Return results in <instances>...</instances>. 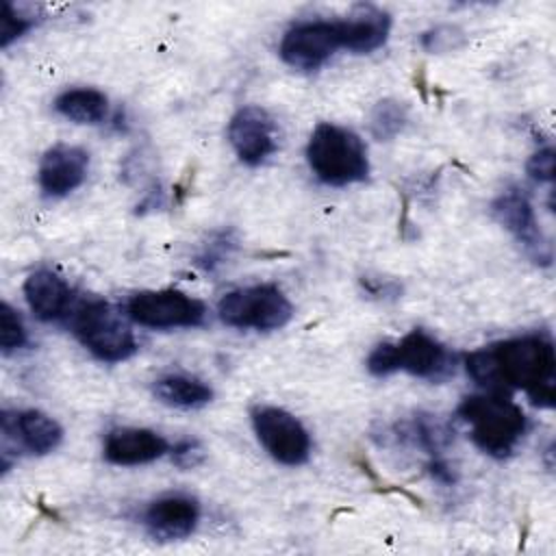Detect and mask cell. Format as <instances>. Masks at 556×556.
Instances as JSON below:
<instances>
[{"mask_svg":"<svg viewBox=\"0 0 556 556\" xmlns=\"http://www.w3.org/2000/svg\"><path fill=\"white\" fill-rule=\"evenodd\" d=\"M465 369L486 393L508 395V391L519 389L534 406H554L556 352L545 334H521L473 350L465 356Z\"/></svg>","mask_w":556,"mask_h":556,"instance_id":"1","label":"cell"},{"mask_svg":"<svg viewBox=\"0 0 556 556\" xmlns=\"http://www.w3.org/2000/svg\"><path fill=\"white\" fill-rule=\"evenodd\" d=\"M458 417L469 426L473 445L493 458H508L528 430L523 410L502 393L463 397Z\"/></svg>","mask_w":556,"mask_h":556,"instance_id":"2","label":"cell"},{"mask_svg":"<svg viewBox=\"0 0 556 556\" xmlns=\"http://www.w3.org/2000/svg\"><path fill=\"white\" fill-rule=\"evenodd\" d=\"M311 172L330 187H348L369 176L367 148L361 137L332 122H321L311 132L306 146Z\"/></svg>","mask_w":556,"mask_h":556,"instance_id":"3","label":"cell"},{"mask_svg":"<svg viewBox=\"0 0 556 556\" xmlns=\"http://www.w3.org/2000/svg\"><path fill=\"white\" fill-rule=\"evenodd\" d=\"M126 319L100 298L76 300L67 317L74 337L104 363H122L137 352V339Z\"/></svg>","mask_w":556,"mask_h":556,"instance_id":"4","label":"cell"},{"mask_svg":"<svg viewBox=\"0 0 556 556\" xmlns=\"http://www.w3.org/2000/svg\"><path fill=\"white\" fill-rule=\"evenodd\" d=\"M217 315L230 328L267 332L287 326L293 306L278 285L265 282L228 291L217 304Z\"/></svg>","mask_w":556,"mask_h":556,"instance_id":"5","label":"cell"},{"mask_svg":"<svg viewBox=\"0 0 556 556\" xmlns=\"http://www.w3.org/2000/svg\"><path fill=\"white\" fill-rule=\"evenodd\" d=\"M124 313L143 328L174 330L200 326L206 317V306L180 289H148L132 293L126 300Z\"/></svg>","mask_w":556,"mask_h":556,"instance_id":"6","label":"cell"},{"mask_svg":"<svg viewBox=\"0 0 556 556\" xmlns=\"http://www.w3.org/2000/svg\"><path fill=\"white\" fill-rule=\"evenodd\" d=\"M250 417L258 443L276 463L298 467L308 460L311 434L295 415L278 406H256Z\"/></svg>","mask_w":556,"mask_h":556,"instance_id":"7","label":"cell"},{"mask_svg":"<svg viewBox=\"0 0 556 556\" xmlns=\"http://www.w3.org/2000/svg\"><path fill=\"white\" fill-rule=\"evenodd\" d=\"M339 48H343V41L337 20H304L285 33L280 41V56L295 70L313 72L319 70Z\"/></svg>","mask_w":556,"mask_h":556,"instance_id":"8","label":"cell"},{"mask_svg":"<svg viewBox=\"0 0 556 556\" xmlns=\"http://www.w3.org/2000/svg\"><path fill=\"white\" fill-rule=\"evenodd\" d=\"M493 217L515 237V241L541 265L552 263V248L536 222L530 198L519 187L504 189L491 204Z\"/></svg>","mask_w":556,"mask_h":556,"instance_id":"9","label":"cell"},{"mask_svg":"<svg viewBox=\"0 0 556 556\" xmlns=\"http://www.w3.org/2000/svg\"><path fill=\"white\" fill-rule=\"evenodd\" d=\"M228 141L241 163L263 165L278 150V124L263 106H243L228 122Z\"/></svg>","mask_w":556,"mask_h":556,"instance_id":"10","label":"cell"},{"mask_svg":"<svg viewBox=\"0 0 556 556\" xmlns=\"http://www.w3.org/2000/svg\"><path fill=\"white\" fill-rule=\"evenodd\" d=\"M395 371H406L424 380H445L454 374L456 356L432 334L421 328L410 330L393 343Z\"/></svg>","mask_w":556,"mask_h":556,"instance_id":"11","label":"cell"},{"mask_svg":"<svg viewBox=\"0 0 556 556\" xmlns=\"http://www.w3.org/2000/svg\"><path fill=\"white\" fill-rule=\"evenodd\" d=\"M200 502L187 493H165L152 500L143 513V526L154 541H180L200 523Z\"/></svg>","mask_w":556,"mask_h":556,"instance_id":"12","label":"cell"},{"mask_svg":"<svg viewBox=\"0 0 556 556\" xmlns=\"http://www.w3.org/2000/svg\"><path fill=\"white\" fill-rule=\"evenodd\" d=\"M2 441L26 450L28 454H50L63 441V428L50 415L26 408V410H2Z\"/></svg>","mask_w":556,"mask_h":556,"instance_id":"13","label":"cell"},{"mask_svg":"<svg viewBox=\"0 0 556 556\" xmlns=\"http://www.w3.org/2000/svg\"><path fill=\"white\" fill-rule=\"evenodd\" d=\"M89 172V154L78 146H52L39 163V187L48 198H63L78 189Z\"/></svg>","mask_w":556,"mask_h":556,"instance_id":"14","label":"cell"},{"mask_svg":"<svg viewBox=\"0 0 556 556\" xmlns=\"http://www.w3.org/2000/svg\"><path fill=\"white\" fill-rule=\"evenodd\" d=\"M24 298L28 308L41 321L67 319L76 306V295L70 282L52 269H37L24 282Z\"/></svg>","mask_w":556,"mask_h":556,"instance_id":"15","label":"cell"},{"mask_svg":"<svg viewBox=\"0 0 556 556\" xmlns=\"http://www.w3.org/2000/svg\"><path fill=\"white\" fill-rule=\"evenodd\" d=\"M169 454L165 437L150 428H113L104 439V458L111 465L135 467Z\"/></svg>","mask_w":556,"mask_h":556,"instance_id":"16","label":"cell"},{"mask_svg":"<svg viewBox=\"0 0 556 556\" xmlns=\"http://www.w3.org/2000/svg\"><path fill=\"white\" fill-rule=\"evenodd\" d=\"M343 48L356 54L378 50L391 30V17L376 7H356L350 15L337 20Z\"/></svg>","mask_w":556,"mask_h":556,"instance_id":"17","label":"cell"},{"mask_svg":"<svg viewBox=\"0 0 556 556\" xmlns=\"http://www.w3.org/2000/svg\"><path fill=\"white\" fill-rule=\"evenodd\" d=\"M152 393L159 402L174 406V408H202L213 400V389L189 374H165L154 380Z\"/></svg>","mask_w":556,"mask_h":556,"instance_id":"18","label":"cell"},{"mask_svg":"<svg viewBox=\"0 0 556 556\" xmlns=\"http://www.w3.org/2000/svg\"><path fill=\"white\" fill-rule=\"evenodd\" d=\"M54 111L76 124H100L109 115V98L98 89L76 87L56 96Z\"/></svg>","mask_w":556,"mask_h":556,"instance_id":"19","label":"cell"},{"mask_svg":"<svg viewBox=\"0 0 556 556\" xmlns=\"http://www.w3.org/2000/svg\"><path fill=\"white\" fill-rule=\"evenodd\" d=\"M408 122V109L391 98H384L374 104L371 115H369V128L371 135L380 141H389L397 137Z\"/></svg>","mask_w":556,"mask_h":556,"instance_id":"20","label":"cell"},{"mask_svg":"<svg viewBox=\"0 0 556 556\" xmlns=\"http://www.w3.org/2000/svg\"><path fill=\"white\" fill-rule=\"evenodd\" d=\"M28 343V332L22 317L9 302L0 304V348L2 354L22 350Z\"/></svg>","mask_w":556,"mask_h":556,"instance_id":"21","label":"cell"},{"mask_svg":"<svg viewBox=\"0 0 556 556\" xmlns=\"http://www.w3.org/2000/svg\"><path fill=\"white\" fill-rule=\"evenodd\" d=\"M35 26V15L15 7L13 2H2V15H0V46L9 48L15 39H20L24 33H28Z\"/></svg>","mask_w":556,"mask_h":556,"instance_id":"22","label":"cell"},{"mask_svg":"<svg viewBox=\"0 0 556 556\" xmlns=\"http://www.w3.org/2000/svg\"><path fill=\"white\" fill-rule=\"evenodd\" d=\"M172 463L180 469H193L204 460V447L195 439H182L174 447H169Z\"/></svg>","mask_w":556,"mask_h":556,"instance_id":"23","label":"cell"},{"mask_svg":"<svg viewBox=\"0 0 556 556\" xmlns=\"http://www.w3.org/2000/svg\"><path fill=\"white\" fill-rule=\"evenodd\" d=\"M232 245H235L232 239H230L226 232H222L215 241H211V243L204 245L202 254L198 256V265L204 267V269H208V271L215 269L217 265H222V263L228 258Z\"/></svg>","mask_w":556,"mask_h":556,"instance_id":"24","label":"cell"},{"mask_svg":"<svg viewBox=\"0 0 556 556\" xmlns=\"http://www.w3.org/2000/svg\"><path fill=\"white\" fill-rule=\"evenodd\" d=\"M528 174L532 180L536 182H552L554 180V150L547 148H539L526 165Z\"/></svg>","mask_w":556,"mask_h":556,"instance_id":"25","label":"cell"},{"mask_svg":"<svg viewBox=\"0 0 556 556\" xmlns=\"http://www.w3.org/2000/svg\"><path fill=\"white\" fill-rule=\"evenodd\" d=\"M456 39H460V30L454 26H437L421 37V46L428 52H443L450 48H456Z\"/></svg>","mask_w":556,"mask_h":556,"instance_id":"26","label":"cell"}]
</instances>
